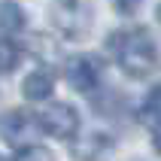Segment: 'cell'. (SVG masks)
I'll return each mask as SVG.
<instances>
[{"instance_id": "obj_8", "label": "cell", "mask_w": 161, "mask_h": 161, "mask_svg": "<svg viewBox=\"0 0 161 161\" xmlns=\"http://www.w3.org/2000/svg\"><path fill=\"white\" fill-rule=\"evenodd\" d=\"M21 25H25L21 6H18V3H3V6H0V27H3V31H18Z\"/></svg>"}, {"instance_id": "obj_14", "label": "cell", "mask_w": 161, "mask_h": 161, "mask_svg": "<svg viewBox=\"0 0 161 161\" xmlns=\"http://www.w3.org/2000/svg\"><path fill=\"white\" fill-rule=\"evenodd\" d=\"M0 161H3V158H0Z\"/></svg>"}, {"instance_id": "obj_5", "label": "cell", "mask_w": 161, "mask_h": 161, "mask_svg": "<svg viewBox=\"0 0 161 161\" xmlns=\"http://www.w3.org/2000/svg\"><path fill=\"white\" fill-rule=\"evenodd\" d=\"M52 85L55 82H52V73L49 70H34L21 82V94H25L27 100H46L52 94Z\"/></svg>"}, {"instance_id": "obj_9", "label": "cell", "mask_w": 161, "mask_h": 161, "mask_svg": "<svg viewBox=\"0 0 161 161\" xmlns=\"http://www.w3.org/2000/svg\"><path fill=\"white\" fill-rule=\"evenodd\" d=\"M25 122H27V116L21 113V109H12V113H9V116L0 122V128H3V137H6L9 143H12V140H18V134H21V125H25Z\"/></svg>"}, {"instance_id": "obj_10", "label": "cell", "mask_w": 161, "mask_h": 161, "mask_svg": "<svg viewBox=\"0 0 161 161\" xmlns=\"http://www.w3.org/2000/svg\"><path fill=\"white\" fill-rule=\"evenodd\" d=\"M15 161H55V152L46 149V146H40V143H31L25 149H18Z\"/></svg>"}, {"instance_id": "obj_13", "label": "cell", "mask_w": 161, "mask_h": 161, "mask_svg": "<svg viewBox=\"0 0 161 161\" xmlns=\"http://www.w3.org/2000/svg\"><path fill=\"white\" fill-rule=\"evenodd\" d=\"M158 21H161V6H158Z\"/></svg>"}, {"instance_id": "obj_4", "label": "cell", "mask_w": 161, "mask_h": 161, "mask_svg": "<svg viewBox=\"0 0 161 161\" xmlns=\"http://www.w3.org/2000/svg\"><path fill=\"white\" fill-rule=\"evenodd\" d=\"M67 82H70L76 91H94L100 82V67L94 58L88 55H76L67 61Z\"/></svg>"}, {"instance_id": "obj_12", "label": "cell", "mask_w": 161, "mask_h": 161, "mask_svg": "<svg viewBox=\"0 0 161 161\" xmlns=\"http://www.w3.org/2000/svg\"><path fill=\"white\" fill-rule=\"evenodd\" d=\"M152 146H155V152L161 155V122L155 125V137H152Z\"/></svg>"}, {"instance_id": "obj_3", "label": "cell", "mask_w": 161, "mask_h": 161, "mask_svg": "<svg viewBox=\"0 0 161 161\" xmlns=\"http://www.w3.org/2000/svg\"><path fill=\"white\" fill-rule=\"evenodd\" d=\"M52 21L58 25V31L67 36H76L88 27V9L82 0H55L52 6Z\"/></svg>"}, {"instance_id": "obj_1", "label": "cell", "mask_w": 161, "mask_h": 161, "mask_svg": "<svg viewBox=\"0 0 161 161\" xmlns=\"http://www.w3.org/2000/svg\"><path fill=\"white\" fill-rule=\"evenodd\" d=\"M109 49L116 55V64L128 76H146V73H152L155 61H158V49L146 27L116 31L109 36Z\"/></svg>"}, {"instance_id": "obj_7", "label": "cell", "mask_w": 161, "mask_h": 161, "mask_svg": "<svg viewBox=\"0 0 161 161\" xmlns=\"http://www.w3.org/2000/svg\"><path fill=\"white\" fill-rule=\"evenodd\" d=\"M18 61H21V49H18L12 40H0V73L15 70Z\"/></svg>"}, {"instance_id": "obj_6", "label": "cell", "mask_w": 161, "mask_h": 161, "mask_svg": "<svg viewBox=\"0 0 161 161\" xmlns=\"http://www.w3.org/2000/svg\"><path fill=\"white\" fill-rule=\"evenodd\" d=\"M137 119H140L143 125H158L161 122V85L146 94V100L140 103V109H137Z\"/></svg>"}, {"instance_id": "obj_2", "label": "cell", "mask_w": 161, "mask_h": 161, "mask_svg": "<svg viewBox=\"0 0 161 161\" xmlns=\"http://www.w3.org/2000/svg\"><path fill=\"white\" fill-rule=\"evenodd\" d=\"M34 122L43 128L49 137H58V140H70V137L79 131V116H76V109H73L70 103H52V107H46Z\"/></svg>"}, {"instance_id": "obj_11", "label": "cell", "mask_w": 161, "mask_h": 161, "mask_svg": "<svg viewBox=\"0 0 161 161\" xmlns=\"http://www.w3.org/2000/svg\"><path fill=\"white\" fill-rule=\"evenodd\" d=\"M113 6H116L122 15H131V12L140 6V0H113Z\"/></svg>"}]
</instances>
